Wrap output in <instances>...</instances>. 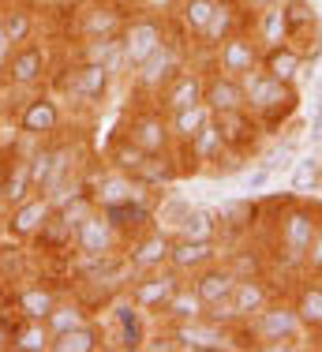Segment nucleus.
Instances as JSON below:
<instances>
[{"instance_id":"f257e3e1","label":"nucleus","mask_w":322,"mask_h":352,"mask_svg":"<svg viewBox=\"0 0 322 352\" xmlns=\"http://www.w3.org/2000/svg\"><path fill=\"white\" fill-rule=\"evenodd\" d=\"M322 225V206L303 203L300 195L281 199L277 203V217H274V251L281 255L285 266L303 270V258H308L311 244H315V232Z\"/></svg>"},{"instance_id":"f03ea898","label":"nucleus","mask_w":322,"mask_h":352,"mask_svg":"<svg viewBox=\"0 0 322 352\" xmlns=\"http://www.w3.org/2000/svg\"><path fill=\"white\" fill-rule=\"evenodd\" d=\"M244 102H248V113L255 116L262 128H281L285 120L296 113V105H300V94H296L292 82H281L274 79L266 68H255L244 75Z\"/></svg>"},{"instance_id":"7ed1b4c3","label":"nucleus","mask_w":322,"mask_h":352,"mask_svg":"<svg viewBox=\"0 0 322 352\" xmlns=\"http://www.w3.org/2000/svg\"><path fill=\"white\" fill-rule=\"evenodd\" d=\"M244 333L251 338V349H296L308 338L292 300H270L259 315L244 322Z\"/></svg>"},{"instance_id":"20e7f679","label":"nucleus","mask_w":322,"mask_h":352,"mask_svg":"<svg viewBox=\"0 0 322 352\" xmlns=\"http://www.w3.org/2000/svg\"><path fill=\"white\" fill-rule=\"evenodd\" d=\"M173 38L169 34V19L165 15H154V12H131L128 23L120 30V49H124V68L135 72L147 56H154L165 41Z\"/></svg>"},{"instance_id":"39448f33","label":"nucleus","mask_w":322,"mask_h":352,"mask_svg":"<svg viewBox=\"0 0 322 352\" xmlns=\"http://www.w3.org/2000/svg\"><path fill=\"white\" fill-rule=\"evenodd\" d=\"M184 68H188V41L176 34V38H169L154 56H147V60L131 72V82H135V90H139L142 98L154 102V98L161 94V87H165L176 72H184Z\"/></svg>"},{"instance_id":"423d86ee","label":"nucleus","mask_w":322,"mask_h":352,"mask_svg":"<svg viewBox=\"0 0 322 352\" xmlns=\"http://www.w3.org/2000/svg\"><path fill=\"white\" fill-rule=\"evenodd\" d=\"M113 79H116V75L109 68L75 60V56H72V68H64L61 75H56V90H64V98L72 105H101Z\"/></svg>"},{"instance_id":"0eeeda50","label":"nucleus","mask_w":322,"mask_h":352,"mask_svg":"<svg viewBox=\"0 0 322 352\" xmlns=\"http://www.w3.org/2000/svg\"><path fill=\"white\" fill-rule=\"evenodd\" d=\"M4 79L19 90H34V87H45L53 79V56H49L45 41H23V45L12 49V56L4 60Z\"/></svg>"},{"instance_id":"6e6552de","label":"nucleus","mask_w":322,"mask_h":352,"mask_svg":"<svg viewBox=\"0 0 322 352\" xmlns=\"http://www.w3.org/2000/svg\"><path fill=\"white\" fill-rule=\"evenodd\" d=\"M72 38L90 41V38H120L124 23H128V8L113 4V0H87V4L72 8Z\"/></svg>"},{"instance_id":"1a4fd4ad","label":"nucleus","mask_w":322,"mask_h":352,"mask_svg":"<svg viewBox=\"0 0 322 352\" xmlns=\"http://www.w3.org/2000/svg\"><path fill=\"white\" fill-rule=\"evenodd\" d=\"M124 244H128L124 232L101 210H90L79 225H75V236H72V248L79 251L83 258H113V255H120Z\"/></svg>"},{"instance_id":"9d476101","label":"nucleus","mask_w":322,"mask_h":352,"mask_svg":"<svg viewBox=\"0 0 322 352\" xmlns=\"http://www.w3.org/2000/svg\"><path fill=\"white\" fill-rule=\"evenodd\" d=\"M184 281H188V278H180L173 266H158V270L131 274V281H128V300H135V304H139L147 315H161V311L169 307V300H173V292L180 289Z\"/></svg>"},{"instance_id":"9b49d317","label":"nucleus","mask_w":322,"mask_h":352,"mask_svg":"<svg viewBox=\"0 0 322 352\" xmlns=\"http://www.w3.org/2000/svg\"><path fill=\"white\" fill-rule=\"evenodd\" d=\"M124 135H128L139 150H147V154H165V150H173V131H169V116L165 109L158 102L139 109V113H131L128 120H124Z\"/></svg>"},{"instance_id":"f8f14e48","label":"nucleus","mask_w":322,"mask_h":352,"mask_svg":"<svg viewBox=\"0 0 322 352\" xmlns=\"http://www.w3.org/2000/svg\"><path fill=\"white\" fill-rule=\"evenodd\" d=\"M210 68L233 75V79H244L248 72L262 68V45L255 38H251V30H236V34H228L222 45L210 53Z\"/></svg>"},{"instance_id":"ddd939ff","label":"nucleus","mask_w":322,"mask_h":352,"mask_svg":"<svg viewBox=\"0 0 322 352\" xmlns=\"http://www.w3.org/2000/svg\"><path fill=\"white\" fill-rule=\"evenodd\" d=\"M19 135H27L34 142H45L61 131L64 124V109H61V98L53 94H34L27 105L19 109Z\"/></svg>"},{"instance_id":"4468645a","label":"nucleus","mask_w":322,"mask_h":352,"mask_svg":"<svg viewBox=\"0 0 322 352\" xmlns=\"http://www.w3.org/2000/svg\"><path fill=\"white\" fill-rule=\"evenodd\" d=\"M56 203L45 195V191H34L30 199L8 206V221H4V232L12 240H38V232L45 229V221L53 217Z\"/></svg>"},{"instance_id":"2eb2a0df","label":"nucleus","mask_w":322,"mask_h":352,"mask_svg":"<svg viewBox=\"0 0 322 352\" xmlns=\"http://www.w3.org/2000/svg\"><path fill=\"white\" fill-rule=\"evenodd\" d=\"M214 124H217V131H222V139H225L228 157H248V154H255L262 131H266V128L255 120V116L248 113V109H236V113H217Z\"/></svg>"},{"instance_id":"dca6fc26","label":"nucleus","mask_w":322,"mask_h":352,"mask_svg":"<svg viewBox=\"0 0 322 352\" xmlns=\"http://www.w3.org/2000/svg\"><path fill=\"white\" fill-rule=\"evenodd\" d=\"M109 315H113V330H109L105 338H113L124 352H139V349H147V341H150L147 311H142V307L135 304V300H116V304L109 307Z\"/></svg>"},{"instance_id":"f3484780","label":"nucleus","mask_w":322,"mask_h":352,"mask_svg":"<svg viewBox=\"0 0 322 352\" xmlns=\"http://www.w3.org/2000/svg\"><path fill=\"white\" fill-rule=\"evenodd\" d=\"M124 258H128L131 274H142V270H158V266H169V255H173V236L161 229H142L139 236H131L124 244Z\"/></svg>"},{"instance_id":"a211bd4d","label":"nucleus","mask_w":322,"mask_h":352,"mask_svg":"<svg viewBox=\"0 0 322 352\" xmlns=\"http://www.w3.org/2000/svg\"><path fill=\"white\" fill-rule=\"evenodd\" d=\"M169 333H173L176 349H191V352H206V349H236L233 330H225V326L210 322L206 315L191 318V322H176V326H169Z\"/></svg>"},{"instance_id":"6ab92c4d","label":"nucleus","mask_w":322,"mask_h":352,"mask_svg":"<svg viewBox=\"0 0 322 352\" xmlns=\"http://www.w3.org/2000/svg\"><path fill=\"white\" fill-rule=\"evenodd\" d=\"M248 19H251V12L244 8V0H217L214 15H210V23H206V30L199 34L195 45H199L202 53H214L228 34H236V30L248 27Z\"/></svg>"},{"instance_id":"aec40b11","label":"nucleus","mask_w":322,"mask_h":352,"mask_svg":"<svg viewBox=\"0 0 322 352\" xmlns=\"http://www.w3.org/2000/svg\"><path fill=\"white\" fill-rule=\"evenodd\" d=\"M202 90H206V72L202 68H184L176 72L173 79L161 87V94L154 98V102L165 109V113H176V109H188V105H199L202 102Z\"/></svg>"},{"instance_id":"412c9836","label":"nucleus","mask_w":322,"mask_h":352,"mask_svg":"<svg viewBox=\"0 0 322 352\" xmlns=\"http://www.w3.org/2000/svg\"><path fill=\"white\" fill-rule=\"evenodd\" d=\"M236 281H240V274H236L233 266L225 263V258H217V263L206 266V270L195 274V278H191V289H195V296L202 300V311H206L210 304H222V300L233 296Z\"/></svg>"},{"instance_id":"4be33fe9","label":"nucleus","mask_w":322,"mask_h":352,"mask_svg":"<svg viewBox=\"0 0 322 352\" xmlns=\"http://www.w3.org/2000/svg\"><path fill=\"white\" fill-rule=\"evenodd\" d=\"M217 258H222V244H217V240H173L169 266H173L180 278H195V274L206 270Z\"/></svg>"},{"instance_id":"5701e85b","label":"nucleus","mask_w":322,"mask_h":352,"mask_svg":"<svg viewBox=\"0 0 322 352\" xmlns=\"http://www.w3.org/2000/svg\"><path fill=\"white\" fill-rule=\"evenodd\" d=\"M98 210L124 232V240L139 236L142 229L154 225V206H150V199H120V203H105V206H98Z\"/></svg>"},{"instance_id":"b1692460","label":"nucleus","mask_w":322,"mask_h":352,"mask_svg":"<svg viewBox=\"0 0 322 352\" xmlns=\"http://www.w3.org/2000/svg\"><path fill=\"white\" fill-rule=\"evenodd\" d=\"M176 150L191 157V173L195 169H222V162H228L225 139H222V131H217L214 116H210V124L188 142V146H176Z\"/></svg>"},{"instance_id":"393cba45","label":"nucleus","mask_w":322,"mask_h":352,"mask_svg":"<svg viewBox=\"0 0 322 352\" xmlns=\"http://www.w3.org/2000/svg\"><path fill=\"white\" fill-rule=\"evenodd\" d=\"M202 102L210 105V113H236V109H248L244 102V82L233 79V75L210 68L206 72V90H202Z\"/></svg>"},{"instance_id":"a878e982","label":"nucleus","mask_w":322,"mask_h":352,"mask_svg":"<svg viewBox=\"0 0 322 352\" xmlns=\"http://www.w3.org/2000/svg\"><path fill=\"white\" fill-rule=\"evenodd\" d=\"M248 30H251V38H255L259 45H262V53H266V49H277V45H289V19H285V0H281V4L262 8V12H251Z\"/></svg>"},{"instance_id":"bb28decb","label":"nucleus","mask_w":322,"mask_h":352,"mask_svg":"<svg viewBox=\"0 0 322 352\" xmlns=\"http://www.w3.org/2000/svg\"><path fill=\"white\" fill-rule=\"evenodd\" d=\"M292 307L300 315L308 338H322V278L308 274V281H300V289L292 292Z\"/></svg>"},{"instance_id":"cd10ccee","label":"nucleus","mask_w":322,"mask_h":352,"mask_svg":"<svg viewBox=\"0 0 322 352\" xmlns=\"http://www.w3.org/2000/svg\"><path fill=\"white\" fill-rule=\"evenodd\" d=\"M270 300H274V289L266 285L262 274H244L233 289V307H236V315H240V322H248L251 315H259Z\"/></svg>"},{"instance_id":"c85d7f7f","label":"nucleus","mask_w":322,"mask_h":352,"mask_svg":"<svg viewBox=\"0 0 322 352\" xmlns=\"http://www.w3.org/2000/svg\"><path fill=\"white\" fill-rule=\"evenodd\" d=\"M217 0H176L173 4V23H176V34L184 41H199V34L206 30L210 15H214Z\"/></svg>"},{"instance_id":"c756f323","label":"nucleus","mask_w":322,"mask_h":352,"mask_svg":"<svg viewBox=\"0 0 322 352\" xmlns=\"http://www.w3.org/2000/svg\"><path fill=\"white\" fill-rule=\"evenodd\" d=\"M0 23H4L12 45H23V41L34 38L38 30V15H34V0H8L0 4Z\"/></svg>"},{"instance_id":"7c9ffc66","label":"nucleus","mask_w":322,"mask_h":352,"mask_svg":"<svg viewBox=\"0 0 322 352\" xmlns=\"http://www.w3.org/2000/svg\"><path fill=\"white\" fill-rule=\"evenodd\" d=\"M98 349H105V330H101L94 318L56 333L53 345H49V352H98Z\"/></svg>"},{"instance_id":"2f4dec72","label":"nucleus","mask_w":322,"mask_h":352,"mask_svg":"<svg viewBox=\"0 0 322 352\" xmlns=\"http://www.w3.org/2000/svg\"><path fill=\"white\" fill-rule=\"evenodd\" d=\"M75 60H87V64H101V68H109L113 75L128 72L124 68V49H120V38H90V41H79V49H75Z\"/></svg>"},{"instance_id":"473e14b6","label":"nucleus","mask_w":322,"mask_h":352,"mask_svg":"<svg viewBox=\"0 0 322 352\" xmlns=\"http://www.w3.org/2000/svg\"><path fill=\"white\" fill-rule=\"evenodd\" d=\"M165 116H169V131H173V142H176V146H188V142L210 124V116H214V113H210L206 102H199V105L176 109V113H165Z\"/></svg>"},{"instance_id":"72a5a7b5","label":"nucleus","mask_w":322,"mask_h":352,"mask_svg":"<svg viewBox=\"0 0 322 352\" xmlns=\"http://www.w3.org/2000/svg\"><path fill=\"white\" fill-rule=\"evenodd\" d=\"M262 68L274 75V79L292 82L296 87V79H300L303 68H308V60H303V53L296 45H277V49H266V53H262Z\"/></svg>"},{"instance_id":"f704fd0d","label":"nucleus","mask_w":322,"mask_h":352,"mask_svg":"<svg viewBox=\"0 0 322 352\" xmlns=\"http://www.w3.org/2000/svg\"><path fill=\"white\" fill-rule=\"evenodd\" d=\"M8 345H12L15 352H49V345H53V333H49L45 318H19V322L12 326Z\"/></svg>"},{"instance_id":"c9c22d12","label":"nucleus","mask_w":322,"mask_h":352,"mask_svg":"<svg viewBox=\"0 0 322 352\" xmlns=\"http://www.w3.org/2000/svg\"><path fill=\"white\" fill-rule=\"evenodd\" d=\"M56 289H49V285L34 281V285H23L19 296H15V311L19 318H49V311L56 307Z\"/></svg>"},{"instance_id":"e433bc0d","label":"nucleus","mask_w":322,"mask_h":352,"mask_svg":"<svg viewBox=\"0 0 322 352\" xmlns=\"http://www.w3.org/2000/svg\"><path fill=\"white\" fill-rule=\"evenodd\" d=\"M142 157H147V150H139L128 135H124V131H116V135L109 139V146H105V165H109V169H116V173L135 176V173H139V165H142Z\"/></svg>"},{"instance_id":"4c0bfd02","label":"nucleus","mask_w":322,"mask_h":352,"mask_svg":"<svg viewBox=\"0 0 322 352\" xmlns=\"http://www.w3.org/2000/svg\"><path fill=\"white\" fill-rule=\"evenodd\" d=\"M217 236H222V221H217V214L191 206L173 240H217Z\"/></svg>"},{"instance_id":"58836bf2","label":"nucleus","mask_w":322,"mask_h":352,"mask_svg":"<svg viewBox=\"0 0 322 352\" xmlns=\"http://www.w3.org/2000/svg\"><path fill=\"white\" fill-rule=\"evenodd\" d=\"M202 315V300L195 296V289L188 281L180 285V289L173 292V300H169V307L161 311V318H165L169 326H176V322H191V318H199Z\"/></svg>"},{"instance_id":"ea45409f","label":"nucleus","mask_w":322,"mask_h":352,"mask_svg":"<svg viewBox=\"0 0 322 352\" xmlns=\"http://www.w3.org/2000/svg\"><path fill=\"white\" fill-rule=\"evenodd\" d=\"M289 188H292V195H300V199H308L311 191H319L322 188V157H315V154L300 157V162L292 165Z\"/></svg>"},{"instance_id":"a19ab883","label":"nucleus","mask_w":322,"mask_h":352,"mask_svg":"<svg viewBox=\"0 0 322 352\" xmlns=\"http://www.w3.org/2000/svg\"><path fill=\"white\" fill-rule=\"evenodd\" d=\"M90 318V307L83 304V300H56V307L49 311L45 318V326H49V333H64V330H72V326H79V322H87Z\"/></svg>"},{"instance_id":"79ce46f5","label":"nucleus","mask_w":322,"mask_h":352,"mask_svg":"<svg viewBox=\"0 0 322 352\" xmlns=\"http://www.w3.org/2000/svg\"><path fill=\"white\" fill-rule=\"evenodd\" d=\"M188 210H191V203H184V199H176V195L161 199V203L154 206V229L176 236V229H180V221L188 217Z\"/></svg>"},{"instance_id":"37998d69","label":"nucleus","mask_w":322,"mask_h":352,"mask_svg":"<svg viewBox=\"0 0 322 352\" xmlns=\"http://www.w3.org/2000/svg\"><path fill=\"white\" fill-rule=\"evenodd\" d=\"M303 270L315 274V278H322V225H319V232H315V244H311L308 258H303Z\"/></svg>"},{"instance_id":"c03bdc74","label":"nucleus","mask_w":322,"mask_h":352,"mask_svg":"<svg viewBox=\"0 0 322 352\" xmlns=\"http://www.w3.org/2000/svg\"><path fill=\"white\" fill-rule=\"evenodd\" d=\"M270 176H274V165H270V162H262V165H259V169H255V173H251V180H248V188H251V191H262V188H266V180H270Z\"/></svg>"},{"instance_id":"a18cd8bd","label":"nucleus","mask_w":322,"mask_h":352,"mask_svg":"<svg viewBox=\"0 0 322 352\" xmlns=\"http://www.w3.org/2000/svg\"><path fill=\"white\" fill-rule=\"evenodd\" d=\"M12 38H8V30H4V23H0V68H4V60L12 56Z\"/></svg>"},{"instance_id":"49530a36","label":"nucleus","mask_w":322,"mask_h":352,"mask_svg":"<svg viewBox=\"0 0 322 352\" xmlns=\"http://www.w3.org/2000/svg\"><path fill=\"white\" fill-rule=\"evenodd\" d=\"M270 4H281V0H244L248 12H262V8H270Z\"/></svg>"},{"instance_id":"de8ad7c7","label":"nucleus","mask_w":322,"mask_h":352,"mask_svg":"<svg viewBox=\"0 0 322 352\" xmlns=\"http://www.w3.org/2000/svg\"><path fill=\"white\" fill-rule=\"evenodd\" d=\"M113 4H120V8H128V12H131V8H142L147 0H113Z\"/></svg>"},{"instance_id":"09e8293b","label":"nucleus","mask_w":322,"mask_h":352,"mask_svg":"<svg viewBox=\"0 0 322 352\" xmlns=\"http://www.w3.org/2000/svg\"><path fill=\"white\" fill-rule=\"evenodd\" d=\"M0 210H8V195H4V173H0Z\"/></svg>"},{"instance_id":"8fccbe9b","label":"nucleus","mask_w":322,"mask_h":352,"mask_svg":"<svg viewBox=\"0 0 322 352\" xmlns=\"http://www.w3.org/2000/svg\"><path fill=\"white\" fill-rule=\"evenodd\" d=\"M64 4H72V8H75V4H87V0H64Z\"/></svg>"},{"instance_id":"3c124183","label":"nucleus","mask_w":322,"mask_h":352,"mask_svg":"<svg viewBox=\"0 0 322 352\" xmlns=\"http://www.w3.org/2000/svg\"><path fill=\"white\" fill-rule=\"evenodd\" d=\"M319 90H322V75H319Z\"/></svg>"}]
</instances>
